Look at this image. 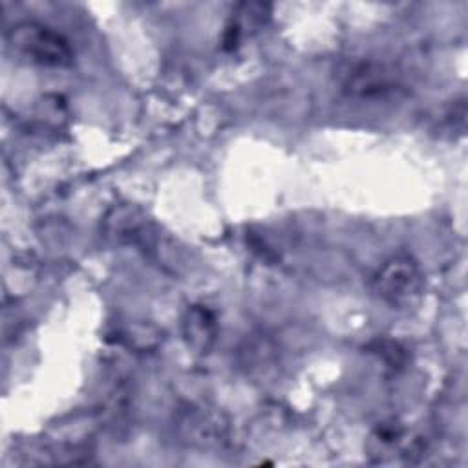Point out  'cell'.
I'll list each match as a JSON object with an SVG mask.
<instances>
[{
  "mask_svg": "<svg viewBox=\"0 0 468 468\" xmlns=\"http://www.w3.org/2000/svg\"><path fill=\"white\" fill-rule=\"evenodd\" d=\"M9 48L22 58L48 68H66L73 62L69 42L55 29L38 22H20L7 31Z\"/></svg>",
  "mask_w": 468,
  "mask_h": 468,
  "instance_id": "6da1fadb",
  "label": "cell"
},
{
  "mask_svg": "<svg viewBox=\"0 0 468 468\" xmlns=\"http://www.w3.org/2000/svg\"><path fill=\"white\" fill-rule=\"evenodd\" d=\"M373 292L391 307H408L422 292L424 276L419 263L408 254L391 256L375 272Z\"/></svg>",
  "mask_w": 468,
  "mask_h": 468,
  "instance_id": "7a4b0ae2",
  "label": "cell"
},
{
  "mask_svg": "<svg viewBox=\"0 0 468 468\" xmlns=\"http://www.w3.org/2000/svg\"><path fill=\"white\" fill-rule=\"evenodd\" d=\"M106 232L119 243H128L152 258H161V230L133 205H115L104 219Z\"/></svg>",
  "mask_w": 468,
  "mask_h": 468,
  "instance_id": "3957f363",
  "label": "cell"
},
{
  "mask_svg": "<svg viewBox=\"0 0 468 468\" xmlns=\"http://www.w3.org/2000/svg\"><path fill=\"white\" fill-rule=\"evenodd\" d=\"M397 86L395 71L378 62H353L342 77V88L349 95L362 99L384 97L397 90Z\"/></svg>",
  "mask_w": 468,
  "mask_h": 468,
  "instance_id": "277c9868",
  "label": "cell"
},
{
  "mask_svg": "<svg viewBox=\"0 0 468 468\" xmlns=\"http://www.w3.org/2000/svg\"><path fill=\"white\" fill-rule=\"evenodd\" d=\"M216 316L205 305H190L183 316V336L196 353H208L216 342Z\"/></svg>",
  "mask_w": 468,
  "mask_h": 468,
  "instance_id": "5b68a950",
  "label": "cell"
},
{
  "mask_svg": "<svg viewBox=\"0 0 468 468\" xmlns=\"http://www.w3.org/2000/svg\"><path fill=\"white\" fill-rule=\"evenodd\" d=\"M183 426L188 431V437L201 444L218 442L223 437L225 424L214 413H207L205 410H192L188 417L183 420Z\"/></svg>",
  "mask_w": 468,
  "mask_h": 468,
  "instance_id": "8992f818",
  "label": "cell"
}]
</instances>
